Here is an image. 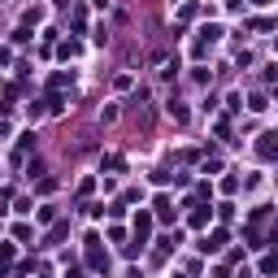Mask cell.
<instances>
[{
  "label": "cell",
  "mask_w": 278,
  "mask_h": 278,
  "mask_svg": "<svg viewBox=\"0 0 278 278\" xmlns=\"http://www.w3.org/2000/svg\"><path fill=\"white\" fill-rule=\"evenodd\" d=\"M256 152H261V156H278V135H261Z\"/></svg>",
  "instance_id": "obj_1"
}]
</instances>
